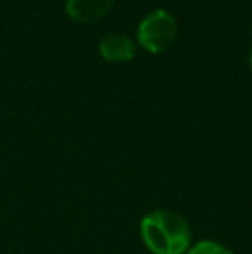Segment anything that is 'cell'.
<instances>
[{
	"mask_svg": "<svg viewBox=\"0 0 252 254\" xmlns=\"http://www.w3.org/2000/svg\"><path fill=\"white\" fill-rule=\"evenodd\" d=\"M140 235L152 254H185L190 249V228L180 214L157 209L144 216Z\"/></svg>",
	"mask_w": 252,
	"mask_h": 254,
	"instance_id": "obj_1",
	"label": "cell"
},
{
	"mask_svg": "<svg viewBox=\"0 0 252 254\" xmlns=\"http://www.w3.org/2000/svg\"><path fill=\"white\" fill-rule=\"evenodd\" d=\"M176 37V19L164 9H154L138 24V42L152 54L169 47Z\"/></svg>",
	"mask_w": 252,
	"mask_h": 254,
	"instance_id": "obj_2",
	"label": "cell"
},
{
	"mask_svg": "<svg viewBox=\"0 0 252 254\" xmlns=\"http://www.w3.org/2000/svg\"><path fill=\"white\" fill-rule=\"evenodd\" d=\"M112 0H66V12L76 23H94L107 14Z\"/></svg>",
	"mask_w": 252,
	"mask_h": 254,
	"instance_id": "obj_3",
	"label": "cell"
},
{
	"mask_svg": "<svg viewBox=\"0 0 252 254\" xmlns=\"http://www.w3.org/2000/svg\"><path fill=\"white\" fill-rule=\"evenodd\" d=\"M99 51L107 61H130L133 59L137 47L130 37L123 33H109L99 42Z\"/></svg>",
	"mask_w": 252,
	"mask_h": 254,
	"instance_id": "obj_4",
	"label": "cell"
},
{
	"mask_svg": "<svg viewBox=\"0 0 252 254\" xmlns=\"http://www.w3.org/2000/svg\"><path fill=\"white\" fill-rule=\"evenodd\" d=\"M187 254H233L230 249H226L225 246L218 244L212 241H202L199 244H195L194 248H190Z\"/></svg>",
	"mask_w": 252,
	"mask_h": 254,
	"instance_id": "obj_5",
	"label": "cell"
},
{
	"mask_svg": "<svg viewBox=\"0 0 252 254\" xmlns=\"http://www.w3.org/2000/svg\"><path fill=\"white\" fill-rule=\"evenodd\" d=\"M251 69H252V52H251Z\"/></svg>",
	"mask_w": 252,
	"mask_h": 254,
	"instance_id": "obj_6",
	"label": "cell"
}]
</instances>
